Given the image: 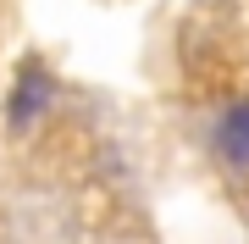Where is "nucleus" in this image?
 <instances>
[{"label": "nucleus", "instance_id": "obj_1", "mask_svg": "<svg viewBox=\"0 0 249 244\" xmlns=\"http://www.w3.org/2000/svg\"><path fill=\"white\" fill-rule=\"evenodd\" d=\"M216 155L232 172H249V106H232L216 128Z\"/></svg>", "mask_w": 249, "mask_h": 244}, {"label": "nucleus", "instance_id": "obj_2", "mask_svg": "<svg viewBox=\"0 0 249 244\" xmlns=\"http://www.w3.org/2000/svg\"><path fill=\"white\" fill-rule=\"evenodd\" d=\"M45 94H50V78L39 73V67H28V83H17V117H34Z\"/></svg>", "mask_w": 249, "mask_h": 244}]
</instances>
